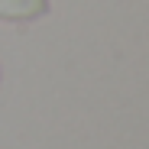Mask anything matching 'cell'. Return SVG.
<instances>
[{
	"mask_svg": "<svg viewBox=\"0 0 149 149\" xmlns=\"http://www.w3.org/2000/svg\"><path fill=\"white\" fill-rule=\"evenodd\" d=\"M49 10V0H0V19L3 23H29Z\"/></svg>",
	"mask_w": 149,
	"mask_h": 149,
	"instance_id": "6da1fadb",
	"label": "cell"
}]
</instances>
